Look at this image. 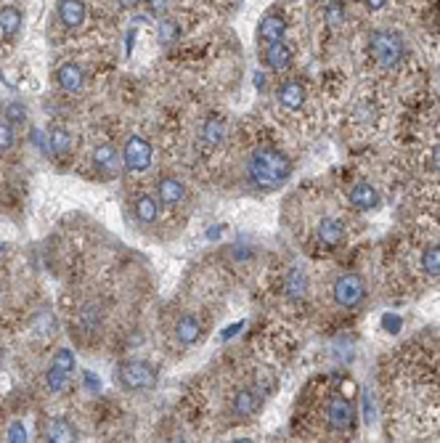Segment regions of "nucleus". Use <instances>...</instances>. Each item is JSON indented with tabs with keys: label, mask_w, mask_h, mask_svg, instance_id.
Here are the masks:
<instances>
[{
	"label": "nucleus",
	"mask_w": 440,
	"mask_h": 443,
	"mask_svg": "<svg viewBox=\"0 0 440 443\" xmlns=\"http://www.w3.org/2000/svg\"><path fill=\"white\" fill-rule=\"evenodd\" d=\"M247 175L257 188H279L292 175V160L273 147H260L247 162Z\"/></svg>",
	"instance_id": "1"
},
{
	"label": "nucleus",
	"mask_w": 440,
	"mask_h": 443,
	"mask_svg": "<svg viewBox=\"0 0 440 443\" xmlns=\"http://www.w3.org/2000/svg\"><path fill=\"white\" fill-rule=\"evenodd\" d=\"M369 54L374 56V61L379 67H398L406 56V45L398 32H374L372 40H369Z\"/></svg>",
	"instance_id": "2"
},
{
	"label": "nucleus",
	"mask_w": 440,
	"mask_h": 443,
	"mask_svg": "<svg viewBox=\"0 0 440 443\" xmlns=\"http://www.w3.org/2000/svg\"><path fill=\"white\" fill-rule=\"evenodd\" d=\"M117 380L125 390H151L157 385V369L146 361H122L117 366Z\"/></svg>",
	"instance_id": "3"
},
{
	"label": "nucleus",
	"mask_w": 440,
	"mask_h": 443,
	"mask_svg": "<svg viewBox=\"0 0 440 443\" xmlns=\"http://www.w3.org/2000/svg\"><path fill=\"white\" fill-rule=\"evenodd\" d=\"M151 144H149L144 135H130L122 147V167L130 170V173H144L151 167Z\"/></svg>",
	"instance_id": "4"
},
{
	"label": "nucleus",
	"mask_w": 440,
	"mask_h": 443,
	"mask_svg": "<svg viewBox=\"0 0 440 443\" xmlns=\"http://www.w3.org/2000/svg\"><path fill=\"white\" fill-rule=\"evenodd\" d=\"M366 295V284L358 273H342L332 284V297L340 308H356Z\"/></svg>",
	"instance_id": "5"
},
{
	"label": "nucleus",
	"mask_w": 440,
	"mask_h": 443,
	"mask_svg": "<svg viewBox=\"0 0 440 443\" xmlns=\"http://www.w3.org/2000/svg\"><path fill=\"white\" fill-rule=\"evenodd\" d=\"M353 416H356V409L350 398H342V396H332L329 398V406H326V425L332 433H345L353 425Z\"/></svg>",
	"instance_id": "6"
},
{
	"label": "nucleus",
	"mask_w": 440,
	"mask_h": 443,
	"mask_svg": "<svg viewBox=\"0 0 440 443\" xmlns=\"http://www.w3.org/2000/svg\"><path fill=\"white\" fill-rule=\"evenodd\" d=\"M347 202H350L356 210H377L382 200H379V191H377L372 183L358 181V183H353L350 191H347Z\"/></svg>",
	"instance_id": "7"
},
{
	"label": "nucleus",
	"mask_w": 440,
	"mask_h": 443,
	"mask_svg": "<svg viewBox=\"0 0 440 443\" xmlns=\"http://www.w3.org/2000/svg\"><path fill=\"white\" fill-rule=\"evenodd\" d=\"M183 197H186V183L181 178H175V175L160 178V183H157V200H160V204L175 207V204L183 202Z\"/></svg>",
	"instance_id": "8"
},
{
	"label": "nucleus",
	"mask_w": 440,
	"mask_h": 443,
	"mask_svg": "<svg viewBox=\"0 0 440 443\" xmlns=\"http://www.w3.org/2000/svg\"><path fill=\"white\" fill-rule=\"evenodd\" d=\"M56 82H59V88L64 93H77L82 85H85V72H82L80 64L67 61V64H61V67L56 69Z\"/></svg>",
	"instance_id": "9"
},
{
	"label": "nucleus",
	"mask_w": 440,
	"mask_h": 443,
	"mask_svg": "<svg viewBox=\"0 0 440 443\" xmlns=\"http://www.w3.org/2000/svg\"><path fill=\"white\" fill-rule=\"evenodd\" d=\"M93 167H98L101 173H114L117 167H120L122 162V154L117 151L114 144H109V141H101V144H96L93 149Z\"/></svg>",
	"instance_id": "10"
},
{
	"label": "nucleus",
	"mask_w": 440,
	"mask_h": 443,
	"mask_svg": "<svg viewBox=\"0 0 440 443\" xmlns=\"http://www.w3.org/2000/svg\"><path fill=\"white\" fill-rule=\"evenodd\" d=\"M260 403H263V396L257 393L255 388H241L236 396H234V401H231V412H234V416H239V419H244V416H252L257 409H260Z\"/></svg>",
	"instance_id": "11"
},
{
	"label": "nucleus",
	"mask_w": 440,
	"mask_h": 443,
	"mask_svg": "<svg viewBox=\"0 0 440 443\" xmlns=\"http://www.w3.org/2000/svg\"><path fill=\"white\" fill-rule=\"evenodd\" d=\"M316 236L321 244L337 247V244L345 242V223L340 218H321L319 226H316Z\"/></svg>",
	"instance_id": "12"
},
{
	"label": "nucleus",
	"mask_w": 440,
	"mask_h": 443,
	"mask_svg": "<svg viewBox=\"0 0 440 443\" xmlns=\"http://www.w3.org/2000/svg\"><path fill=\"white\" fill-rule=\"evenodd\" d=\"M88 16V6L82 0H59V19L67 29H77Z\"/></svg>",
	"instance_id": "13"
},
{
	"label": "nucleus",
	"mask_w": 440,
	"mask_h": 443,
	"mask_svg": "<svg viewBox=\"0 0 440 443\" xmlns=\"http://www.w3.org/2000/svg\"><path fill=\"white\" fill-rule=\"evenodd\" d=\"M257 35H260V43H266V45L281 43L284 40V35H287V22H284L279 14H268L266 19L260 22Z\"/></svg>",
	"instance_id": "14"
},
{
	"label": "nucleus",
	"mask_w": 440,
	"mask_h": 443,
	"mask_svg": "<svg viewBox=\"0 0 440 443\" xmlns=\"http://www.w3.org/2000/svg\"><path fill=\"white\" fill-rule=\"evenodd\" d=\"M133 215L138 223H154L157 218H160V200L157 197H151V194H138L133 200Z\"/></svg>",
	"instance_id": "15"
},
{
	"label": "nucleus",
	"mask_w": 440,
	"mask_h": 443,
	"mask_svg": "<svg viewBox=\"0 0 440 443\" xmlns=\"http://www.w3.org/2000/svg\"><path fill=\"white\" fill-rule=\"evenodd\" d=\"M199 337H202V324L197 316L183 313V316L175 322V340H178L181 345H194Z\"/></svg>",
	"instance_id": "16"
},
{
	"label": "nucleus",
	"mask_w": 440,
	"mask_h": 443,
	"mask_svg": "<svg viewBox=\"0 0 440 443\" xmlns=\"http://www.w3.org/2000/svg\"><path fill=\"white\" fill-rule=\"evenodd\" d=\"M45 441H54V443L77 441V428L69 422L67 416H56V419L48 422V428H45Z\"/></svg>",
	"instance_id": "17"
},
{
	"label": "nucleus",
	"mask_w": 440,
	"mask_h": 443,
	"mask_svg": "<svg viewBox=\"0 0 440 443\" xmlns=\"http://www.w3.org/2000/svg\"><path fill=\"white\" fill-rule=\"evenodd\" d=\"M279 104L284 109H300L303 104H305V88L300 85L297 80H287L279 85Z\"/></svg>",
	"instance_id": "18"
},
{
	"label": "nucleus",
	"mask_w": 440,
	"mask_h": 443,
	"mask_svg": "<svg viewBox=\"0 0 440 443\" xmlns=\"http://www.w3.org/2000/svg\"><path fill=\"white\" fill-rule=\"evenodd\" d=\"M266 64L273 69V72H287V69L292 67V48H289V45H284V40L268 45L266 48Z\"/></svg>",
	"instance_id": "19"
},
{
	"label": "nucleus",
	"mask_w": 440,
	"mask_h": 443,
	"mask_svg": "<svg viewBox=\"0 0 440 443\" xmlns=\"http://www.w3.org/2000/svg\"><path fill=\"white\" fill-rule=\"evenodd\" d=\"M308 292V273L300 269H292L287 273V282H284V295L289 300H300Z\"/></svg>",
	"instance_id": "20"
},
{
	"label": "nucleus",
	"mask_w": 440,
	"mask_h": 443,
	"mask_svg": "<svg viewBox=\"0 0 440 443\" xmlns=\"http://www.w3.org/2000/svg\"><path fill=\"white\" fill-rule=\"evenodd\" d=\"M19 29H22V11L16 6H3L0 8V35L14 38Z\"/></svg>",
	"instance_id": "21"
},
{
	"label": "nucleus",
	"mask_w": 440,
	"mask_h": 443,
	"mask_svg": "<svg viewBox=\"0 0 440 443\" xmlns=\"http://www.w3.org/2000/svg\"><path fill=\"white\" fill-rule=\"evenodd\" d=\"M77 322H80L82 332L93 335V332H98V326H101V308H98V306H93V303L82 306L80 313H77Z\"/></svg>",
	"instance_id": "22"
},
{
	"label": "nucleus",
	"mask_w": 440,
	"mask_h": 443,
	"mask_svg": "<svg viewBox=\"0 0 440 443\" xmlns=\"http://www.w3.org/2000/svg\"><path fill=\"white\" fill-rule=\"evenodd\" d=\"M223 135H226V122L220 120V117H210V120L204 122L202 138H204L207 147H218L223 141Z\"/></svg>",
	"instance_id": "23"
},
{
	"label": "nucleus",
	"mask_w": 440,
	"mask_h": 443,
	"mask_svg": "<svg viewBox=\"0 0 440 443\" xmlns=\"http://www.w3.org/2000/svg\"><path fill=\"white\" fill-rule=\"evenodd\" d=\"M48 141H51V151H54L56 157H67L69 151H72V135L64 128H54L48 133Z\"/></svg>",
	"instance_id": "24"
},
{
	"label": "nucleus",
	"mask_w": 440,
	"mask_h": 443,
	"mask_svg": "<svg viewBox=\"0 0 440 443\" xmlns=\"http://www.w3.org/2000/svg\"><path fill=\"white\" fill-rule=\"evenodd\" d=\"M419 266L427 276H440V247L432 244V247H425V253L419 255Z\"/></svg>",
	"instance_id": "25"
},
{
	"label": "nucleus",
	"mask_w": 440,
	"mask_h": 443,
	"mask_svg": "<svg viewBox=\"0 0 440 443\" xmlns=\"http://www.w3.org/2000/svg\"><path fill=\"white\" fill-rule=\"evenodd\" d=\"M157 35H160V43L162 45H170L181 38V27H178V22L175 19H160V24H157Z\"/></svg>",
	"instance_id": "26"
},
{
	"label": "nucleus",
	"mask_w": 440,
	"mask_h": 443,
	"mask_svg": "<svg viewBox=\"0 0 440 443\" xmlns=\"http://www.w3.org/2000/svg\"><path fill=\"white\" fill-rule=\"evenodd\" d=\"M45 385H48L51 393H64L69 385V375L67 372H61V369H56V366H51L48 375H45Z\"/></svg>",
	"instance_id": "27"
},
{
	"label": "nucleus",
	"mask_w": 440,
	"mask_h": 443,
	"mask_svg": "<svg viewBox=\"0 0 440 443\" xmlns=\"http://www.w3.org/2000/svg\"><path fill=\"white\" fill-rule=\"evenodd\" d=\"M75 353L69 348H59L54 353V359H51V366H56V369H61V372H67V375H72L75 372Z\"/></svg>",
	"instance_id": "28"
},
{
	"label": "nucleus",
	"mask_w": 440,
	"mask_h": 443,
	"mask_svg": "<svg viewBox=\"0 0 440 443\" xmlns=\"http://www.w3.org/2000/svg\"><path fill=\"white\" fill-rule=\"evenodd\" d=\"M6 120L11 122V125H24L27 122V107L22 101H11L6 107Z\"/></svg>",
	"instance_id": "29"
},
{
	"label": "nucleus",
	"mask_w": 440,
	"mask_h": 443,
	"mask_svg": "<svg viewBox=\"0 0 440 443\" xmlns=\"http://www.w3.org/2000/svg\"><path fill=\"white\" fill-rule=\"evenodd\" d=\"M16 133H14V125L8 120H0V151H8L14 147Z\"/></svg>",
	"instance_id": "30"
},
{
	"label": "nucleus",
	"mask_w": 440,
	"mask_h": 443,
	"mask_svg": "<svg viewBox=\"0 0 440 443\" xmlns=\"http://www.w3.org/2000/svg\"><path fill=\"white\" fill-rule=\"evenodd\" d=\"M345 19V8H342V3L340 0H329L326 3V24H340Z\"/></svg>",
	"instance_id": "31"
},
{
	"label": "nucleus",
	"mask_w": 440,
	"mask_h": 443,
	"mask_svg": "<svg viewBox=\"0 0 440 443\" xmlns=\"http://www.w3.org/2000/svg\"><path fill=\"white\" fill-rule=\"evenodd\" d=\"M8 441H14V443H24V441H27V430H24V425H22V422H14V425L8 428Z\"/></svg>",
	"instance_id": "32"
},
{
	"label": "nucleus",
	"mask_w": 440,
	"mask_h": 443,
	"mask_svg": "<svg viewBox=\"0 0 440 443\" xmlns=\"http://www.w3.org/2000/svg\"><path fill=\"white\" fill-rule=\"evenodd\" d=\"M167 3L170 0H146V8H149V14H165L167 11Z\"/></svg>",
	"instance_id": "33"
},
{
	"label": "nucleus",
	"mask_w": 440,
	"mask_h": 443,
	"mask_svg": "<svg viewBox=\"0 0 440 443\" xmlns=\"http://www.w3.org/2000/svg\"><path fill=\"white\" fill-rule=\"evenodd\" d=\"M363 3H366V8H369V11H379L387 0H363Z\"/></svg>",
	"instance_id": "34"
},
{
	"label": "nucleus",
	"mask_w": 440,
	"mask_h": 443,
	"mask_svg": "<svg viewBox=\"0 0 440 443\" xmlns=\"http://www.w3.org/2000/svg\"><path fill=\"white\" fill-rule=\"evenodd\" d=\"M117 3H120L122 8H128V11H130V8H138V3H141V0H117Z\"/></svg>",
	"instance_id": "35"
},
{
	"label": "nucleus",
	"mask_w": 440,
	"mask_h": 443,
	"mask_svg": "<svg viewBox=\"0 0 440 443\" xmlns=\"http://www.w3.org/2000/svg\"><path fill=\"white\" fill-rule=\"evenodd\" d=\"M385 326H387V329H390V326H393V329H398L400 322L395 319V316H393V319H390V316H385Z\"/></svg>",
	"instance_id": "36"
}]
</instances>
